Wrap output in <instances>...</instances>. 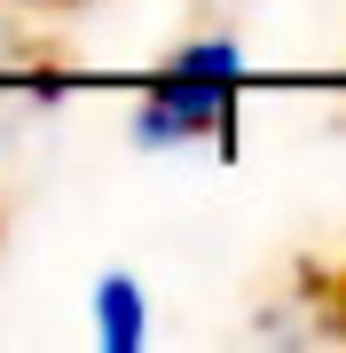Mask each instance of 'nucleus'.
I'll return each instance as SVG.
<instances>
[{"instance_id": "1", "label": "nucleus", "mask_w": 346, "mask_h": 353, "mask_svg": "<svg viewBox=\"0 0 346 353\" xmlns=\"http://www.w3.org/2000/svg\"><path fill=\"white\" fill-rule=\"evenodd\" d=\"M244 71L252 63H244L236 39H189L166 63V79L134 102V126H126L134 150H197V141H220Z\"/></svg>"}, {"instance_id": "2", "label": "nucleus", "mask_w": 346, "mask_h": 353, "mask_svg": "<svg viewBox=\"0 0 346 353\" xmlns=\"http://www.w3.org/2000/svg\"><path fill=\"white\" fill-rule=\"evenodd\" d=\"M95 338H103L110 353H134L142 338H150V299H142V283L126 275V267H110V275L95 283Z\"/></svg>"}]
</instances>
